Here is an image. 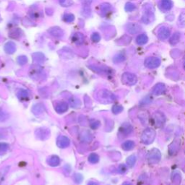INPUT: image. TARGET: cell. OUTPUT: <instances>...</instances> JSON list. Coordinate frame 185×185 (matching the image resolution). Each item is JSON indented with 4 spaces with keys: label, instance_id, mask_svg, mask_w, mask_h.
Masks as SVG:
<instances>
[{
    "label": "cell",
    "instance_id": "cell-1",
    "mask_svg": "<svg viewBox=\"0 0 185 185\" xmlns=\"http://www.w3.org/2000/svg\"><path fill=\"white\" fill-rule=\"evenodd\" d=\"M97 98L100 102L109 104L116 100V96L111 92L106 89H103L97 93Z\"/></svg>",
    "mask_w": 185,
    "mask_h": 185
},
{
    "label": "cell",
    "instance_id": "cell-2",
    "mask_svg": "<svg viewBox=\"0 0 185 185\" xmlns=\"http://www.w3.org/2000/svg\"><path fill=\"white\" fill-rule=\"evenodd\" d=\"M155 20V15H154V9L151 5L146 4L144 5L143 15L142 17V22L146 24H149Z\"/></svg>",
    "mask_w": 185,
    "mask_h": 185
},
{
    "label": "cell",
    "instance_id": "cell-3",
    "mask_svg": "<svg viewBox=\"0 0 185 185\" xmlns=\"http://www.w3.org/2000/svg\"><path fill=\"white\" fill-rule=\"evenodd\" d=\"M156 136V132L153 129L147 128L145 129L141 136V141L142 143L150 145L153 142Z\"/></svg>",
    "mask_w": 185,
    "mask_h": 185
},
{
    "label": "cell",
    "instance_id": "cell-4",
    "mask_svg": "<svg viewBox=\"0 0 185 185\" xmlns=\"http://www.w3.org/2000/svg\"><path fill=\"white\" fill-rule=\"evenodd\" d=\"M148 161L150 164H156L161 159V152L157 148H152L148 154Z\"/></svg>",
    "mask_w": 185,
    "mask_h": 185
},
{
    "label": "cell",
    "instance_id": "cell-5",
    "mask_svg": "<svg viewBox=\"0 0 185 185\" xmlns=\"http://www.w3.org/2000/svg\"><path fill=\"white\" fill-rule=\"evenodd\" d=\"M122 82L124 85L132 86L137 83V77L135 74L130 73V72H125L122 75Z\"/></svg>",
    "mask_w": 185,
    "mask_h": 185
},
{
    "label": "cell",
    "instance_id": "cell-6",
    "mask_svg": "<svg viewBox=\"0 0 185 185\" xmlns=\"http://www.w3.org/2000/svg\"><path fill=\"white\" fill-rule=\"evenodd\" d=\"M152 120L156 127H161L166 122L165 115L161 111H156L152 114Z\"/></svg>",
    "mask_w": 185,
    "mask_h": 185
},
{
    "label": "cell",
    "instance_id": "cell-7",
    "mask_svg": "<svg viewBox=\"0 0 185 185\" xmlns=\"http://www.w3.org/2000/svg\"><path fill=\"white\" fill-rule=\"evenodd\" d=\"M144 64L147 68H157L160 66V64H161V60H160L159 58H158V57H148V58H146V60H145Z\"/></svg>",
    "mask_w": 185,
    "mask_h": 185
},
{
    "label": "cell",
    "instance_id": "cell-8",
    "mask_svg": "<svg viewBox=\"0 0 185 185\" xmlns=\"http://www.w3.org/2000/svg\"><path fill=\"white\" fill-rule=\"evenodd\" d=\"M35 135L36 138L41 140H45L49 138L50 137V130L46 128H39L35 132Z\"/></svg>",
    "mask_w": 185,
    "mask_h": 185
},
{
    "label": "cell",
    "instance_id": "cell-9",
    "mask_svg": "<svg viewBox=\"0 0 185 185\" xmlns=\"http://www.w3.org/2000/svg\"><path fill=\"white\" fill-rule=\"evenodd\" d=\"M170 29L166 26H162L158 31V38L161 41L167 39L170 36Z\"/></svg>",
    "mask_w": 185,
    "mask_h": 185
},
{
    "label": "cell",
    "instance_id": "cell-10",
    "mask_svg": "<svg viewBox=\"0 0 185 185\" xmlns=\"http://www.w3.org/2000/svg\"><path fill=\"white\" fill-rule=\"evenodd\" d=\"M57 145L60 148H66L70 145V140L66 136H59L57 137Z\"/></svg>",
    "mask_w": 185,
    "mask_h": 185
},
{
    "label": "cell",
    "instance_id": "cell-11",
    "mask_svg": "<svg viewBox=\"0 0 185 185\" xmlns=\"http://www.w3.org/2000/svg\"><path fill=\"white\" fill-rule=\"evenodd\" d=\"M49 33L51 36H54L55 38H62L64 35V32L62 28L58 27V26H55V27L51 28L49 30Z\"/></svg>",
    "mask_w": 185,
    "mask_h": 185
},
{
    "label": "cell",
    "instance_id": "cell-12",
    "mask_svg": "<svg viewBox=\"0 0 185 185\" xmlns=\"http://www.w3.org/2000/svg\"><path fill=\"white\" fill-rule=\"evenodd\" d=\"M166 91V86L163 83L156 84L152 90V93L154 96H160Z\"/></svg>",
    "mask_w": 185,
    "mask_h": 185
},
{
    "label": "cell",
    "instance_id": "cell-13",
    "mask_svg": "<svg viewBox=\"0 0 185 185\" xmlns=\"http://www.w3.org/2000/svg\"><path fill=\"white\" fill-rule=\"evenodd\" d=\"M127 30L129 33L137 34L142 30V28L140 25L137 23H129L127 26Z\"/></svg>",
    "mask_w": 185,
    "mask_h": 185
},
{
    "label": "cell",
    "instance_id": "cell-14",
    "mask_svg": "<svg viewBox=\"0 0 185 185\" xmlns=\"http://www.w3.org/2000/svg\"><path fill=\"white\" fill-rule=\"evenodd\" d=\"M5 51L8 54H12L13 53L16 51V45L14 42L9 41L5 43V47H4Z\"/></svg>",
    "mask_w": 185,
    "mask_h": 185
},
{
    "label": "cell",
    "instance_id": "cell-15",
    "mask_svg": "<svg viewBox=\"0 0 185 185\" xmlns=\"http://www.w3.org/2000/svg\"><path fill=\"white\" fill-rule=\"evenodd\" d=\"M84 36L81 33H75L72 36V41L76 45H82L84 42Z\"/></svg>",
    "mask_w": 185,
    "mask_h": 185
},
{
    "label": "cell",
    "instance_id": "cell-16",
    "mask_svg": "<svg viewBox=\"0 0 185 185\" xmlns=\"http://www.w3.org/2000/svg\"><path fill=\"white\" fill-rule=\"evenodd\" d=\"M138 117L143 125H147L149 121V114L146 110H141L138 113Z\"/></svg>",
    "mask_w": 185,
    "mask_h": 185
},
{
    "label": "cell",
    "instance_id": "cell-17",
    "mask_svg": "<svg viewBox=\"0 0 185 185\" xmlns=\"http://www.w3.org/2000/svg\"><path fill=\"white\" fill-rule=\"evenodd\" d=\"M31 111L33 114L36 116L41 115L44 111V106L41 104H36L33 106Z\"/></svg>",
    "mask_w": 185,
    "mask_h": 185
},
{
    "label": "cell",
    "instance_id": "cell-18",
    "mask_svg": "<svg viewBox=\"0 0 185 185\" xmlns=\"http://www.w3.org/2000/svg\"><path fill=\"white\" fill-rule=\"evenodd\" d=\"M160 6L163 11H169L172 9L173 3L172 0H161Z\"/></svg>",
    "mask_w": 185,
    "mask_h": 185
},
{
    "label": "cell",
    "instance_id": "cell-19",
    "mask_svg": "<svg viewBox=\"0 0 185 185\" xmlns=\"http://www.w3.org/2000/svg\"><path fill=\"white\" fill-rule=\"evenodd\" d=\"M69 108V105L66 102H61L59 103L55 107V111L58 114H63L66 112Z\"/></svg>",
    "mask_w": 185,
    "mask_h": 185
},
{
    "label": "cell",
    "instance_id": "cell-20",
    "mask_svg": "<svg viewBox=\"0 0 185 185\" xmlns=\"http://www.w3.org/2000/svg\"><path fill=\"white\" fill-rule=\"evenodd\" d=\"M47 163L50 166H58L60 164V158L57 156H51L47 159Z\"/></svg>",
    "mask_w": 185,
    "mask_h": 185
},
{
    "label": "cell",
    "instance_id": "cell-21",
    "mask_svg": "<svg viewBox=\"0 0 185 185\" xmlns=\"http://www.w3.org/2000/svg\"><path fill=\"white\" fill-rule=\"evenodd\" d=\"M171 180L175 184H179L182 180V174L178 170L173 171L171 173Z\"/></svg>",
    "mask_w": 185,
    "mask_h": 185
},
{
    "label": "cell",
    "instance_id": "cell-22",
    "mask_svg": "<svg viewBox=\"0 0 185 185\" xmlns=\"http://www.w3.org/2000/svg\"><path fill=\"white\" fill-rule=\"evenodd\" d=\"M148 41V38L146 34H140L136 38V42L138 45L142 46L146 44Z\"/></svg>",
    "mask_w": 185,
    "mask_h": 185
},
{
    "label": "cell",
    "instance_id": "cell-23",
    "mask_svg": "<svg viewBox=\"0 0 185 185\" xmlns=\"http://www.w3.org/2000/svg\"><path fill=\"white\" fill-rule=\"evenodd\" d=\"M70 106L74 108H80L81 106V101L79 98H76V97H72L69 100Z\"/></svg>",
    "mask_w": 185,
    "mask_h": 185
},
{
    "label": "cell",
    "instance_id": "cell-24",
    "mask_svg": "<svg viewBox=\"0 0 185 185\" xmlns=\"http://www.w3.org/2000/svg\"><path fill=\"white\" fill-rule=\"evenodd\" d=\"M179 148V142L178 141H173L170 146H169V153L171 155H173V154H176L178 152Z\"/></svg>",
    "mask_w": 185,
    "mask_h": 185
},
{
    "label": "cell",
    "instance_id": "cell-25",
    "mask_svg": "<svg viewBox=\"0 0 185 185\" xmlns=\"http://www.w3.org/2000/svg\"><path fill=\"white\" fill-rule=\"evenodd\" d=\"M135 144L133 141L132 140H127L125 141V142H123L122 145V148L124 150H126V151H129V150H132L133 148H135Z\"/></svg>",
    "mask_w": 185,
    "mask_h": 185
},
{
    "label": "cell",
    "instance_id": "cell-26",
    "mask_svg": "<svg viewBox=\"0 0 185 185\" xmlns=\"http://www.w3.org/2000/svg\"><path fill=\"white\" fill-rule=\"evenodd\" d=\"M179 41H180V33L176 32L171 36L170 39H169V43H171V45L175 46L179 43Z\"/></svg>",
    "mask_w": 185,
    "mask_h": 185
},
{
    "label": "cell",
    "instance_id": "cell-27",
    "mask_svg": "<svg viewBox=\"0 0 185 185\" xmlns=\"http://www.w3.org/2000/svg\"><path fill=\"white\" fill-rule=\"evenodd\" d=\"M9 169H10V166H5L2 167L1 169H0V185H1L2 182H3L4 179H5L7 173L9 172Z\"/></svg>",
    "mask_w": 185,
    "mask_h": 185
},
{
    "label": "cell",
    "instance_id": "cell-28",
    "mask_svg": "<svg viewBox=\"0 0 185 185\" xmlns=\"http://www.w3.org/2000/svg\"><path fill=\"white\" fill-rule=\"evenodd\" d=\"M33 60L35 61V62H38V63L43 62L45 60L44 55L42 54V53H40V52L35 53V54H33Z\"/></svg>",
    "mask_w": 185,
    "mask_h": 185
},
{
    "label": "cell",
    "instance_id": "cell-29",
    "mask_svg": "<svg viewBox=\"0 0 185 185\" xmlns=\"http://www.w3.org/2000/svg\"><path fill=\"white\" fill-rule=\"evenodd\" d=\"M125 59H126V57H125V54H124V53L120 52L114 57L113 62L114 63H121V62H124V61L125 60Z\"/></svg>",
    "mask_w": 185,
    "mask_h": 185
},
{
    "label": "cell",
    "instance_id": "cell-30",
    "mask_svg": "<svg viewBox=\"0 0 185 185\" xmlns=\"http://www.w3.org/2000/svg\"><path fill=\"white\" fill-rule=\"evenodd\" d=\"M63 20H64V22L71 23V22H74V20H75V15L72 14V13H66L63 16Z\"/></svg>",
    "mask_w": 185,
    "mask_h": 185
},
{
    "label": "cell",
    "instance_id": "cell-31",
    "mask_svg": "<svg viewBox=\"0 0 185 185\" xmlns=\"http://www.w3.org/2000/svg\"><path fill=\"white\" fill-rule=\"evenodd\" d=\"M136 160H137V158L135 155H132L130 156H129V157L127 158V166L130 168L133 167L134 166V165L135 164V163H136Z\"/></svg>",
    "mask_w": 185,
    "mask_h": 185
},
{
    "label": "cell",
    "instance_id": "cell-32",
    "mask_svg": "<svg viewBox=\"0 0 185 185\" xmlns=\"http://www.w3.org/2000/svg\"><path fill=\"white\" fill-rule=\"evenodd\" d=\"M88 161L93 164L97 163L99 161V156L96 153H91L88 156Z\"/></svg>",
    "mask_w": 185,
    "mask_h": 185
},
{
    "label": "cell",
    "instance_id": "cell-33",
    "mask_svg": "<svg viewBox=\"0 0 185 185\" xmlns=\"http://www.w3.org/2000/svg\"><path fill=\"white\" fill-rule=\"evenodd\" d=\"M9 145L5 142H0V155L6 153L7 150H9Z\"/></svg>",
    "mask_w": 185,
    "mask_h": 185
},
{
    "label": "cell",
    "instance_id": "cell-34",
    "mask_svg": "<svg viewBox=\"0 0 185 185\" xmlns=\"http://www.w3.org/2000/svg\"><path fill=\"white\" fill-rule=\"evenodd\" d=\"M18 98L20 99H25L28 98L29 94H28V91H26V90H20L18 93Z\"/></svg>",
    "mask_w": 185,
    "mask_h": 185
},
{
    "label": "cell",
    "instance_id": "cell-35",
    "mask_svg": "<svg viewBox=\"0 0 185 185\" xmlns=\"http://www.w3.org/2000/svg\"><path fill=\"white\" fill-rule=\"evenodd\" d=\"M17 62H18V63L20 64V65H25V64L28 62L27 57L24 56V55L18 57V60H17Z\"/></svg>",
    "mask_w": 185,
    "mask_h": 185
},
{
    "label": "cell",
    "instance_id": "cell-36",
    "mask_svg": "<svg viewBox=\"0 0 185 185\" xmlns=\"http://www.w3.org/2000/svg\"><path fill=\"white\" fill-rule=\"evenodd\" d=\"M135 8H136L135 5L132 2H127L125 5V10L127 11V12H132L133 10H135Z\"/></svg>",
    "mask_w": 185,
    "mask_h": 185
},
{
    "label": "cell",
    "instance_id": "cell-37",
    "mask_svg": "<svg viewBox=\"0 0 185 185\" xmlns=\"http://www.w3.org/2000/svg\"><path fill=\"white\" fill-rule=\"evenodd\" d=\"M73 179L74 181H75V182L77 183V184H81L83 180V175L81 174V173H77L73 175Z\"/></svg>",
    "mask_w": 185,
    "mask_h": 185
},
{
    "label": "cell",
    "instance_id": "cell-38",
    "mask_svg": "<svg viewBox=\"0 0 185 185\" xmlns=\"http://www.w3.org/2000/svg\"><path fill=\"white\" fill-rule=\"evenodd\" d=\"M122 111H123V107L121 106V105H114L113 107H112V112L115 114L121 113Z\"/></svg>",
    "mask_w": 185,
    "mask_h": 185
},
{
    "label": "cell",
    "instance_id": "cell-39",
    "mask_svg": "<svg viewBox=\"0 0 185 185\" xmlns=\"http://www.w3.org/2000/svg\"><path fill=\"white\" fill-rule=\"evenodd\" d=\"M60 4L62 7H70L73 5L74 2L72 0H60Z\"/></svg>",
    "mask_w": 185,
    "mask_h": 185
},
{
    "label": "cell",
    "instance_id": "cell-40",
    "mask_svg": "<svg viewBox=\"0 0 185 185\" xmlns=\"http://www.w3.org/2000/svg\"><path fill=\"white\" fill-rule=\"evenodd\" d=\"M91 40H92L93 42L94 43H98L101 41V36L98 33H93L92 35H91Z\"/></svg>",
    "mask_w": 185,
    "mask_h": 185
},
{
    "label": "cell",
    "instance_id": "cell-41",
    "mask_svg": "<svg viewBox=\"0 0 185 185\" xmlns=\"http://www.w3.org/2000/svg\"><path fill=\"white\" fill-rule=\"evenodd\" d=\"M111 8V6L108 3H104L101 5V9L104 12H107Z\"/></svg>",
    "mask_w": 185,
    "mask_h": 185
},
{
    "label": "cell",
    "instance_id": "cell-42",
    "mask_svg": "<svg viewBox=\"0 0 185 185\" xmlns=\"http://www.w3.org/2000/svg\"><path fill=\"white\" fill-rule=\"evenodd\" d=\"M122 132L123 133H125V135H128L129 133L132 131V128L131 127L130 125H127V126H124V127L122 128Z\"/></svg>",
    "mask_w": 185,
    "mask_h": 185
},
{
    "label": "cell",
    "instance_id": "cell-43",
    "mask_svg": "<svg viewBox=\"0 0 185 185\" xmlns=\"http://www.w3.org/2000/svg\"><path fill=\"white\" fill-rule=\"evenodd\" d=\"M7 118H8V114L5 113V112L0 108V122L5 121V120L7 119Z\"/></svg>",
    "mask_w": 185,
    "mask_h": 185
},
{
    "label": "cell",
    "instance_id": "cell-44",
    "mask_svg": "<svg viewBox=\"0 0 185 185\" xmlns=\"http://www.w3.org/2000/svg\"><path fill=\"white\" fill-rule=\"evenodd\" d=\"M100 125H101L100 122L98 121V120H95V121H93V122L91 124V127L93 129H96L100 127Z\"/></svg>",
    "mask_w": 185,
    "mask_h": 185
},
{
    "label": "cell",
    "instance_id": "cell-45",
    "mask_svg": "<svg viewBox=\"0 0 185 185\" xmlns=\"http://www.w3.org/2000/svg\"><path fill=\"white\" fill-rule=\"evenodd\" d=\"M179 22H180V25L183 26H185V13H182L179 16Z\"/></svg>",
    "mask_w": 185,
    "mask_h": 185
},
{
    "label": "cell",
    "instance_id": "cell-46",
    "mask_svg": "<svg viewBox=\"0 0 185 185\" xmlns=\"http://www.w3.org/2000/svg\"><path fill=\"white\" fill-rule=\"evenodd\" d=\"M118 171H119V172L121 173H125L126 172V171H127V166L124 164H121L119 166V168H118Z\"/></svg>",
    "mask_w": 185,
    "mask_h": 185
},
{
    "label": "cell",
    "instance_id": "cell-47",
    "mask_svg": "<svg viewBox=\"0 0 185 185\" xmlns=\"http://www.w3.org/2000/svg\"><path fill=\"white\" fill-rule=\"evenodd\" d=\"M93 0H81V2L84 6H89L92 3Z\"/></svg>",
    "mask_w": 185,
    "mask_h": 185
},
{
    "label": "cell",
    "instance_id": "cell-48",
    "mask_svg": "<svg viewBox=\"0 0 185 185\" xmlns=\"http://www.w3.org/2000/svg\"><path fill=\"white\" fill-rule=\"evenodd\" d=\"M87 185H99V184H98V183H96L95 182H88Z\"/></svg>",
    "mask_w": 185,
    "mask_h": 185
},
{
    "label": "cell",
    "instance_id": "cell-49",
    "mask_svg": "<svg viewBox=\"0 0 185 185\" xmlns=\"http://www.w3.org/2000/svg\"><path fill=\"white\" fill-rule=\"evenodd\" d=\"M122 185H132L130 182H125Z\"/></svg>",
    "mask_w": 185,
    "mask_h": 185
},
{
    "label": "cell",
    "instance_id": "cell-50",
    "mask_svg": "<svg viewBox=\"0 0 185 185\" xmlns=\"http://www.w3.org/2000/svg\"><path fill=\"white\" fill-rule=\"evenodd\" d=\"M184 67L185 68V62H184Z\"/></svg>",
    "mask_w": 185,
    "mask_h": 185
}]
</instances>
